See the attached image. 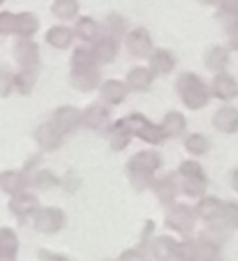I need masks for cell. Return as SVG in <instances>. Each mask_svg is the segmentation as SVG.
<instances>
[{"label":"cell","instance_id":"cell-23","mask_svg":"<svg viewBox=\"0 0 238 261\" xmlns=\"http://www.w3.org/2000/svg\"><path fill=\"white\" fill-rule=\"evenodd\" d=\"M154 81V73L144 66H136L127 73V88L136 91H147Z\"/></svg>","mask_w":238,"mask_h":261},{"label":"cell","instance_id":"cell-33","mask_svg":"<svg viewBox=\"0 0 238 261\" xmlns=\"http://www.w3.org/2000/svg\"><path fill=\"white\" fill-rule=\"evenodd\" d=\"M79 4L77 0H56L52 4V13L61 20H70L77 15Z\"/></svg>","mask_w":238,"mask_h":261},{"label":"cell","instance_id":"cell-12","mask_svg":"<svg viewBox=\"0 0 238 261\" xmlns=\"http://www.w3.org/2000/svg\"><path fill=\"white\" fill-rule=\"evenodd\" d=\"M109 118H111L109 108H106L102 104H91L90 108L81 111V123H84L88 129H93V130L106 129L109 123Z\"/></svg>","mask_w":238,"mask_h":261},{"label":"cell","instance_id":"cell-38","mask_svg":"<svg viewBox=\"0 0 238 261\" xmlns=\"http://www.w3.org/2000/svg\"><path fill=\"white\" fill-rule=\"evenodd\" d=\"M108 29L113 36H120V34L126 33V22L120 15H109L108 16Z\"/></svg>","mask_w":238,"mask_h":261},{"label":"cell","instance_id":"cell-28","mask_svg":"<svg viewBox=\"0 0 238 261\" xmlns=\"http://www.w3.org/2000/svg\"><path fill=\"white\" fill-rule=\"evenodd\" d=\"M109 142H111L113 150H124L131 143V133L124 127L120 120L109 129Z\"/></svg>","mask_w":238,"mask_h":261},{"label":"cell","instance_id":"cell-6","mask_svg":"<svg viewBox=\"0 0 238 261\" xmlns=\"http://www.w3.org/2000/svg\"><path fill=\"white\" fill-rule=\"evenodd\" d=\"M66 224L65 211L59 207H38L34 213V229L43 234H56Z\"/></svg>","mask_w":238,"mask_h":261},{"label":"cell","instance_id":"cell-18","mask_svg":"<svg viewBox=\"0 0 238 261\" xmlns=\"http://www.w3.org/2000/svg\"><path fill=\"white\" fill-rule=\"evenodd\" d=\"M36 142L43 150L54 152V150H58L63 145V136L52 127L51 122H47V123H41L36 129Z\"/></svg>","mask_w":238,"mask_h":261},{"label":"cell","instance_id":"cell-45","mask_svg":"<svg viewBox=\"0 0 238 261\" xmlns=\"http://www.w3.org/2000/svg\"><path fill=\"white\" fill-rule=\"evenodd\" d=\"M2 2H4V0H0V4H2Z\"/></svg>","mask_w":238,"mask_h":261},{"label":"cell","instance_id":"cell-8","mask_svg":"<svg viewBox=\"0 0 238 261\" xmlns=\"http://www.w3.org/2000/svg\"><path fill=\"white\" fill-rule=\"evenodd\" d=\"M51 123L61 136L70 135L72 130H76L81 125V109L74 108V106L58 108L54 111V115H52Z\"/></svg>","mask_w":238,"mask_h":261},{"label":"cell","instance_id":"cell-3","mask_svg":"<svg viewBox=\"0 0 238 261\" xmlns=\"http://www.w3.org/2000/svg\"><path fill=\"white\" fill-rule=\"evenodd\" d=\"M177 93H179L183 104L188 109H201L208 104L209 100V90L204 83L201 81V77L195 75L192 72L181 73L177 79Z\"/></svg>","mask_w":238,"mask_h":261},{"label":"cell","instance_id":"cell-35","mask_svg":"<svg viewBox=\"0 0 238 261\" xmlns=\"http://www.w3.org/2000/svg\"><path fill=\"white\" fill-rule=\"evenodd\" d=\"M184 147H186L188 152L194 154V156H202V154L208 152L209 142H208V138H206L204 135L194 133V135H190L186 138V142H184Z\"/></svg>","mask_w":238,"mask_h":261},{"label":"cell","instance_id":"cell-21","mask_svg":"<svg viewBox=\"0 0 238 261\" xmlns=\"http://www.w3.org/2000/svg\"><path fill=\"white\" fill-rule=\"evenodd\" d=\"M151 72L154 73V75H166V73H170L174 70V66H176V59H174V56L170 54L169 50H165V48H158V50H154L151 54Z\"/></svg>","mask_w":238,"mask_h":261},{"label":"cell","instance_id":"cell-42","mask_svg":"<svg viewBox=\"0 0 238 261\" xmlns=\"http://www.w3.org/2000/svg\"><path fill=\"white\" fill-rule=\"evenodd\" d=\"M220 8H222V13H227V15H236V6L238 0H219Z\"/></svg>","mask_w":238,"mask_h":261},{"label":"cell","instance_id":"cell-31","mask_svg":"<svg viewBox=\"0 0 238 261\" xmlns=\"http://www.w3.org/2000/svg\"><path fill=\"white\" fill-rule=\"evenodd\" d=\"M236 220H238L236 202L222 204V210H220V215L217 217L215 225H219L222 229H234L236 227Z\"/></svg>","mask_w":238,"mask_h":261},{"label":"cell","instance_id":"cell-29","mask_svg":"<svg viewBox=\"0 0 238 261\" xmlns=\"http://www.w3.org/2000/svg\"><path fill=\"white\" fill-rule=\"evenodd\" d=\"M36 75H38V70H26L23 68L22 72L16 73V75L13 77V90H16L22 95L31 93L34 83H36Z\"/></svg>","mask_w":238,"mask_h":261},{"label":"cell","instance_id":"cell-19","mask_svg":"<svg viewBox=\"0 0 238 261\" xmlns=\"http://www.w3.org/2000/svg\"><path fill=\"white\" fill-rule=\"evenodd\" d=\"M152 190H154L156 197L159 199V202L170 206L174 202L177 195V182L174 179V175H165V177L158 179V181H152Z\"/></svg>","mask_w":238,"mask_h":261},{"label":"cell","instance_id":"cell-27","mask_svg":"<svg viewBox=\"0 0 238 261\" xmlns=\"http://www.w3.org/2000/svg\"><path fill=\"white\" fill-rule=\"evenodd\" d=\"M229 63V52L224 47H211L206 54V66L213 72H222Z\"/></svg>","mask_w":238,"mask_h":261},{"label":"cell","instance_id":"cell-43","mask_svg":"<svg viewBox=\"0 0 238 261\" xmlns=\"http://www.w3.org/2000/svg\"><path fill=\"white\" fill-rule=\"evenodd\" d=\"M202 4H217V2H219V0H201Z\"/></svg>","mask_w":238,"mask_h":261},{"label":"cell","instance_id":"cell-41","mask_svg":"<svg viewBox=\"0 0 238 261\" xmlns=\"http://www.w3.org/2000/svg\"><path fill=\"white\" fill-rule=\"evenodd\" d=\"M38 254H40V257L43 261H72V259H68V257H66L65 254L51 252V250H47V249H41Z\"/></svg>","mask_w":238,"mask_h":261},{"label":"cell","instance_id":"cell-4","mask_svg":"<svg viewBox=\"0 0 238 261\" xmlns=\"http://www.w3.org/2000/svg\"><path fill=\"white\" fill-rule=\"evenodd\" d=\"M120 122L124 123L131 135H136L138 138H141L144 142L151 143V145H159L165 142V133L161 130V125L152 123L147 116L140 115V113H133V115L120 118Z\"/></svg>","mask_w":238,"mask_h":261},{"label":"cell","instance_id":"cell-39","mask_svg":"<svg viewBox=\"0 0 238 261\" xmlns=\"http://www.w3.org/2000/svg\"><path fill=\"white\" fill-rule=\"evenodd\" d=\"M118 261H145V254L140 249H129L120 254Z\"/></svg>","mask_w":238,"mask_h":261},{"label":"cell","instance_id":"cell-20","mask_svg":"<svg viewBox=\"0 0 238 261\" xmlns=\"http://www.w3.org/2000/svg\"><path fill=\"white\" fill-rule=\"evenodd\" d=\"M18 238L9 227H0V261H16Z\"/></svg>","mask_w":238,"mask_h":261},{"label":"cell","instance_id":"cell-30","mask_svg":"<svg viewBox=\"0 0 238 261\" xmlns=\"http://www.w3.org/2000/svg\"><path fill=\"white\" fill-rule=\"evenodd\" d=\"M101 29H99V23L95 22V20L91 18H81L79 22H77L76 25V34L81 38L83 41H95L99 40V36H101Z\"/></svg>","mask_w":238,"mask_h":261},{"label":"cell","instance_id":"cell-25","mask_svg":"<svg viewBox=\"0 0 238 261\" xmlns=\"http://www.w3.org/2000/svg\"><path fill=\"white\" fill-rule=\"evenodd\" d=\"M0 188L4 190L6 193H9V195H18V193L26 192L27 185L20 172L8 170L4 174H0Z\"/></svg>","mask_w":238,"mask_h":261},{"label":"cell","instance_id":"cell-44","mask_svg":"<svg viewBox=\"0 0 238 261\" xmlns=\"http://www.w3.org/2000/svg\"><path fill=\"white\" fill-rule=\"evenodd\" d=\"M202 261H222L219 256H215V257H209V259H202Z\"/></svg>","mask_w":238,"mask_h":261},{"label":"cell","instance_id":"cell-32","mask_svg":"<svg viewBox=\"0 0 238 261\" xmlns=\"http://www.w3.org/2000/svg\"><path fill=\"white\" fill-rule=\"evenodd\" d=\"M38 31V18L33 13H20L16 15V34L23 38L33 36Z\"/></svg>","mask_w":238,"mask_h":261},{"label":"cell","instance_id":"cell-40","mask_svg":"<svg viewBox=\"0 0 238 261\" xmlns=\"http://www.w3.org/2000/svg\"><path fill=\"white\" fill-rule=\"evenodd\" d=\"M79 182H81L79 177H77V175L74 174V172H68V174H66V177H65V181H63L61 185L66 188V192L74 193L77 190V186H79Z\"/></svg>","mask_w":238,"mask_h":261},{"label":"cell","instance_id":"cell-26","mask_svg":"<svg viewBox=\"0 0 238 261\" xmlns=\"http://www.w3.org/2000/svg\"><path fill=\"white\" fill-rule=\"evenodd\" d=\"M74 33L65 25H58L52 27L47 33V43L52 45L56 48H68L70 43H72Z\"/></svg>","mask_w":238,"mask_h":261},{"label":"cell","instance_id":"cell-17","mask_svg":"<svg viewBox=\"0 0 238 261\" xmlns=\"http://www.w3.org/2000/svg\"><path fill=\"white\" fill-rule=\"evenodd\" d=\"M213 125L224 135H234L238 129V111L236 108L224 106L213 116Z\"/></svg>","mask_w":238,"mask_h":261},{"label":"cell","instance_id":"cell-10","mask_svg":"<svg viewBox=\"0 0 238 261\" xmlns=\"http://www.w3.org/2000/svg\"><path fill=\"white\" fill-rule=\"evenodd\" d=\"M127 52L134 58H145V56L151 54L152 50V40L151 34H149L147 29L144 27H138V29L131 31L127 34Z\"/></svg>","mask_w":238,"mask_h":261},{"label":"cell","instance_id":"cell-24","mask_svg":"<svg viewBox=\"0 0 238 261\" xmlns=\"http://www.w3.org/2000/svg\"><path fill=\"white\" fill-rule=\"evenodd\" d=\"M184 129H186V120H184L183 113H179V111L166 113L161 123V130L165 133L166 138H169V136H172V138L181 136L184 133Z\"/></svg>","mask_w":238,"mask_h":261},{"label":"cell","instance_id":"cell-22","mask_svg":"<svg viewBox=\"0 0 238 261\" xmlns=\"http://www.w3.org/2000/svg\"><path fill=\"white\" fill-rule=\"evenodd\" d=\"M222 200L217 199V197H204L201 199V202L195 206L194 213L195 217H199L204 222H215L217 217L220 215V210H222Z\"/></svg>","mask_w":238,"mask_h":261},{"label":"cell","instance_id":"cell-14","mask_svg":"<svg viewBox=\"0 0 238 261\" xmlns=\"http://www.w3.org/2000/svg\"><path fill=\"white\" fill-rule=\"evenodd\" d=\"M211 93L220 100H233L238 93L236 79L229 73L220 72L211 83Z\"/></svg>","mask_w":238,"mask_h":261},{"label":"cell","instance_id":"cell-13","mask_svg":"<svg viewBox=\"0 0 238 261\" xmlns=\"http://www.w3.org/2000/svg\"><path fill=\"white\" fill-rule=\"evenodd\" d=\"M147 249H151L152 257L156 261H172L176 259L177 242L172 236H158L152 242H149Z\"/></svg>","mask_w":238,"mask_h":261},{"label":"cell","instance_id":"cell-37","mask_svg":"<svg viewBox=\"0 0 238 261\" xmlns=\"http://www.w3.org/2000/svg\"><path fill=\"white\" fill-rule=\"evenodd\" d=\"M13 77L15 73L9 72L6 66H0V97H8L13 91Z\"/></svg>","mask_w":238,"mask_h":261},{"label":"cell","instance_id":"cell-7","mask_svg":"<svg viewBox=\"0 0 238 261\" xmlns=\"http://www.w3.org/2000/svg\"><path fill=\"white\" fill-rule=\"evenodd\" d=\"M165 225L181 234H188L195 227V213L186 204H176L166 215Z\"/></svg>","mask_w":238,"mask_h":261},{"label":"cell","instance_id":"cell-9","mask_svg":"<svg viewBox=\"0 0 238 261\" xmlns=\"http://www.w3.org/2000/svg\"><path fill=\"white\" fill-rule=\"evenodd\" d=\"M15 58L22 65V68L38 70V66H40V48L34 41L23 38L15 45Z\"/></svg>","mask_w":238,"mask_h":261},{"label":"cell","instance_id":"cell-34","mask_svg":"<svg viewBox=\"0 0 238 261\" xmlns=\"http://www.w3.org/2000/svg\"><path fill=\"white\" fill-rule=\"evenodd\" d=\"M61 185L58 177L52 174L51 170H36L33 175V181H31V186H36L40 190H49V188H56V186Z\"/></svg>","mask_w":238,"mask_h":261},{"label":"cell","instance_id":"cell-36","mask_svg":"<svg viewBox=\"0 0 238 261\" xmlns=\"http://www.w3.org/2000/svg\"><path fill=\"white\" fill-rule=\"evenodd\" d=\"M176 259H181V261H199L197 242H195V240H184V242L177 243Z\"/></svg>","mask_w":238,"mask_h":261},{"label":"cell","instance_id":"cell-5","mask_svg":"<svg viewBox=\"0 0 238 261\" xmlns=\"http://www.w3.org/2000/svg\"><path fill=\"white\" fill-rule=\"evenodd\" d=\"M179 175L183 177V192L190 197H201L206 192L208 177L197 161H183L179 167Z\"/></svg>","mask_w":238,"mask_h":261},{"label":"cell","instance_id":"cell-1","mask_svg":"<svg viewBox=\"0 0 238 261\" xmlns=\"http://www.w3.org/2000/svg\"><path fill=\"white\" fill-rule=\"evenodd\" d=\"M161 167V156L156 150L136 152L127 163V175L136 192H144L154 181L156 170Z\"/></svg>","mask_w":238,"mask_h":261},{"label":"cell","instance_id":"cell-16","mask_svg":"<svg viewBox=\"0 0 238 261\" xmlns=\"http://www.w3.org/2000/svg\"><path fill=\"white\" fill-rule=\"evenodd\" d=\"M127 93H129L127 84L118 79H109V81H106V83H102V86H101L102 100L111 106L122 104V102L126 100Z\"/></svg>","mask_w":238,"mask_h":261},{"label":"cell","instance_id":"cell-2","mask_svg":"<svg viewBox=\"0 0 238 261\" xmlns=\"http://www.w3.org/2000/svg\"><path fill=\"white\" fill-rule=\"evenodd\" d=\"M72 86L79 91H91L101 83V73L97 70L93 56L86 48H76L72 56V73H70Z\"/></svg>","mask_w":238,"mask_h":261},{"label":"cell","instance_id":"cell-15","mask_svg":"<svg viewBox=\"0 0 238 261\" xmlns=\"http://www.w3.org/2000/svg\"><path fill=\"white\" fill-rule=\"evenodd\" d=\"M91 56H93L95 63H101V65H106V63H111L113 59L118 54V41L116 38H101V40H95V45L91 48Z\"/></svg>","mask_w":238,"mask_h":261},{"label":"cell","instance_id":"cell-11","mask_svg":"<svg viewBox=\"0 0 238 261\" xmlns=\"http://www.w3.org/2000/svg\"><path fill=\"white\" fill-rule=\"evenodd\" d=\"M40 207V200L33 193H18V195H13L11 202H9V211L18 218L20 222H23L27 217L36 213V210Z\"/></svg>","mask_w":238,"mask_h":261}]
</instances>
